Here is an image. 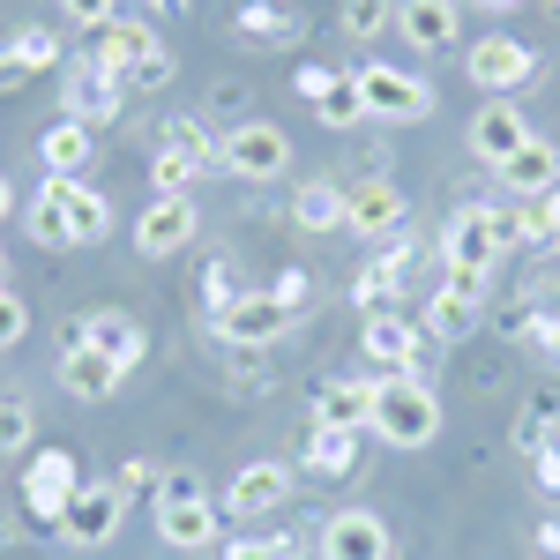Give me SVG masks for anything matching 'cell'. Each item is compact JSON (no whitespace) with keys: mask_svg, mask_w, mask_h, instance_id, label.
<instances>
[{"mask_svg":"<svg viewBox=\"0 0 560 560\" xmlns=\"http://www.w3.org/2000/svg\"><path fill=\"white\" fill-rule=\"evenodd\" d=\"M366 433L382 448H433L441 441V396L427 382H411V374L404 382H382L374 374V427Z\"/></svg>","mask_w":560,"mask_h":560,"instance_id":"1","label":"cell"},{"mask_svg":"<svg viewBox=\"0 0 560 560\" xmlns=\"http://www.w3.org/2000/svg\"><path fill=\"white\" fill-rule=\"evenodd\" d=\"M516 240H523V217H516V210L464 202V210L441 224V261H448V269H486V277H493V261L509 255Z\"/></svg>","mask_w":560,"mask_h":560,"instance_id":"2","label":"cell"},{"mask_svg":"<svg viewBox=\"0 0 560 560\" xmlns=\"http://www.w3.org/2000/svg\"><path fill=\"white\" fill-rule=\"evenodd\" d=\"M359 75V97H366V120H388V128H419L433 120V83L419 68H396V60H366L351 68Z\"/></svg>","mask_w":560,"mask_h":560,"instance_id":"3","label":"cell"},{"mask_svg":"<svg viewBox=\"0 0 560 560\" xmlns=\"http://www.w3.org/2000/svg\"><path fill=\"white\" fill-rule=\"evenodd\" d=\"M90 478H83V464L68 456V448H31L23 456V516L31 523H45V530H60V516L75 509V493H83Z\"/></svg>","mask_w":560,"mask_h":560,"instance_id":"4","label":"cell"},{"mask_svg":"<svg viewBox=\"0 0 560 560\" xmlns=\"http://www.w3.org/2000/svg\"><path fill=\"white\" fill-rule=\"evenodd\" d=\"M217 173L247 179V187H269V179L292 173V135L277 120H240V128L217 142Z\"/></svg>","mask_w":560,"mask_h":560,"instance_id":"5","label":"cell"},{"mask_svg":"<svg viewBox=\"0 0 560 560\" xmlns=\"http://www.w3.org/2000/svg\"><path fill=\"white\" fill-rule=\"evenodd\" d=\"M486 284H493L486 269H448V261H441V284H433L419 329H427L433 345H464L478 329V314H486Z\"/></svg>","mask_w":560,"mask_h":560,"instance_id":"6","label":"cell"},{"mask_svg":"<svg viewBox=\"0 0 560 560\" xmlns=\"http://www.w3.org/2000/svg\"><path fill=\"white\" fill-rule=\"evenodd\" d=\"M427 345L433 337L419 322H404V314H366V322H359V351H366V366H374L382 382H404V374L419 382V374H427Z\"/></svg>","mask_w":560,"mask_h":560,"instance_id":"7","label":"cell"},{"mask_svg":"<svg viewBox=\"0 0 560 560\" xmlns=\"http://www.w3.org/2000/svg\"><path fill=\"white\" fill-rule=\"evenodd\" d=\"M530 75H538V52L523 38H509V31H486V38H471V52H464V83H478L486 97H516Z\"/></svg>","mask_w":560,"mask_h":560,"instance_id":"8","label":"cell"},{"mask_svg":"<svg viewBox=\"0 0 560 560\" xmlns=\"http://www.w3.org/2000/svg\"><path fill=\"white\" fill-rule=\"evenodd\" d=\"M120 105H128V90L113 83L90 52L60 68V120H75V128L97 135V128H113V120H120Z\"/></svg>","mask_w":560,"mask_h":560,"instance_id":"9","label":"cell"},{"mask_svg":"<svg viewBox=\"0 0 560 560\" xmlns=\"http://www.w3.org/2000/svg\"><path fill=\"white\" fill-rule=\"evenodd\" d=\"M195 232H202L195 195H158V202H142V217H135V255L142 261H173V255L195 247Z\"/></svg>","mask_w":560,"mask_h":560,"instance_id":"10","label":"cell"},{"mask_svg":"<svg viewBox=\"0 0 560 560\" xmlns=\"http://www.w3.org/2000/svg\"><path fill=\"white\" fill-rule=\"evenodd\" d=\"M292 90H300V105L322 120V128L351 135L359 120H366V97H359V75H337V68H322V60H306L300 75H292Z\"/></svg>","mask_w":560,"mask_h":560,"instance_id":"11","label":"cell"},{"mask_svg":"<svg viewBox=\"0 0 560 560\" xmlns=\"http://www.w3.org/2000/svg\"><path fill=\"white\" fill-rule=\"evenodd\" d=\"M292 464H277V456H261V464H240L232 471V486H224V516H240V523H261V516H277L284 501H292Z\"/></svg>","mask_w":560,"mask_h":560,"instance_id":"12","label":"cell"},{"mask_svg":"<svg viewBox=\"0 0 560 560\" xmlns=\"http://www.w3.org/2000/svg\"><path fill=\"white\" fill-rule=\"evenodd\" d=\"M68 345H90V351H105L113 366H142L150 359V329L135 322L128 306H90V314H75V329H68Z\"/></svg>","mask_w":560,"mask_h":560,"instance_id":"13","label":"cell"},{"mask_svg":"<svg viewBox=\"0 0 560 560\" xmlns=\"http://www.w3.org/2000/svg\"><path fill=\"white\" fill-rule=\"evenodd\" d=\"M120 523H128V493L105 478V486H83V493H75V509L60 516V538L83 546V553H97V546L120 538Z\"/></svg>","mask_w":560,"mask_h":560,"instance_id":"14","label":"cell"},{"mask_svg":"<svg viewBox=\"0 0 560 560\" xmlns=\"http://www.w3.org/2000/svg\"><path fill=\"white\" fill-rule=\"evenodd\" d=\"M404 217H411V202H404V187L388 173H374V179H359L345 195V232H359V240H374L382 247L388 232H404Z\"/></svg>","mask_w":560,"mask_h":560,"instance_id":"15","label":"cell"},{"mask_svg":"<svg viewBox=\"0 0 560 560\" xmlns=\"http://www.w3.org/2000/svg\"><path fill=\"white\" fill-rule=\"evenodd\" d=\"M150 52H165V38H158V23H150V15H113V23L97 31V45H90V60H97L120 90H128V75L150 60Z\"/></svg>","mask_w":560,"mask_h":560,"instance_id":"16","label":"cell"},{"mask_svg":"<svg viewBox=\"0 0 560 560\" xmlns=\"http://www.w3.org/2000/svg\"><path fill=\"white\" fill-rule=\"evenodd\" d=\"M322 560H396V538L374 509H337L322 523Z\"/></svg>","mask_w":560,"mask_h":560,"instance_id":"17","label":"cell"},{"mask_svg":"<svg viewBox=\"0 0 560 560\" xmlns=\"http://www.w3.org/2000/svg\"><path fill=\"white\" fill-rule=\"evenodd\" d=\"M464 135H471V158H478V165H501V158H516V150H523V142H530L538 128L523 120L516 97H486V105L471 113V128H464Z\"/></svg>","mask_w":560,"mask_h":560,"instance_id":"18","label":"cell"},{"mask_svg":"<svg viewBox=\"0 0 560 560\" xmlns=\"http://www.w3.org/2000/svg\"><path fill=\"white\" fill-rule=\"evenodd\" d=\"M210 329H217V345L261 351V345H277V337H292V314H284V306L269 300V292H247V300L232 306V314H217Z\"/></svg>","mask_w":560,"mask_h":560,"instance_id":"19","label":"cell"},{"mask_svg":"<svg viewBox=\"0 0 560 560\" xmlns=\"http://www.w3.org/2000/svg\"><path fill=\"white\" fill-rule=\"evenodd\" d=\"M493 173H501V195H516V202H538V195H553V187H560V142L530 135L516 158H501Z\"/></svg>","mask_w":560,"mask_h":560,"instance_id":"20","label":"cell"},{"mask_svg":"<svg viewBox=\"0 0 560 560\" xmlns=\"http://www.w3.org/2000/svg\"><path fill=\"white\" fill-rule=\"evenodd\" d=\"M456 15H464L456 0H396V38L411 45V52H448L456 31H464Z\"/></svg>","mask_w":560,"mask_h":560,"instance_id":"21","label":"cell"},{"mask_svg":"<svg viewBox=\"0 0 560 560\" xmlns=\"http://www.w3.org/2000/svg\"><path fill=\"white\" fill-rule=\"evenodd\" d=\"M232 38H240V45H261V52H277V45H300V38H306V15H300V8H284V0H240Z\"/></svg>","mask_w":560,"mask_h":560,"instance_id":"22","label":"cell"},{"mask_svg":"<svg viewBox=\"0 0 560 560\" xmlns=\"http://www.w3.org/2000/svg\"><path fill=\"white\" fill-rule=\"evenodd\" d=\"M306 427L366 433V427H374V382H322V388H314V411H306Z\"/></svg>","mask_w":560,"mask_h":560,"instance_id":"23","label":"cell"},{"mask_svg":"<svg viewBox=\"0 0 560 560\" xmlns=\"http://www.w3.org/2000/svg\"><path fill=\"white\" fill-rule=\"evenodd\" d=\"M217 516H224V509H217L210 493H202V501H165V509H158V538H165L173 553H210Z\"/></svg>","mask_w":560,"mask_h":560,"instance_id":"24","label":"cell"},{"mask_svg":"<svg viewBox=\"0 0 560 560\" xmlns=\"http://www.w3.org/2000/svg\"><path fill=\"white\" fill-rule=\"evenodd\" d=\"M120 374H128V366H113L105 351H90V345L60 351V388H68L75 404H105V396H120Z\"/></svg>","mask_w":560,"mask_h":560,"instance_id":"25","label":"cell"},{"mask_svg":"<svg viewBox=\"0 0 560 560\" xmlns=\"http://www.w3.org/2000/svg\"><path fill=\"white\" fill-rule=\"evenodd\" d=\"M38 165H45V179H83L97 165V135L75 128V120H52L38 135Z\"/></svg>","mask_w":560,"mask_h":560,"instance_id":"26","label":"cell"},{"mask_svg":"<svg viewBox=\"0 0 560 560\" xmlns=\"http://www.w3.org/2000/svg\"><path fill=\"white\" fill-rule=\"evenodd\" d=\"M374 433H329V427H306L300 441V471L306 478H351L359 471V448H366Z\"/></svg>","mask_w":560,"mask_h":560,"instance_id":"27","label":"cell"},{"mask_svg":"<svg viewBox=\"0 0 560 560\" xmlns=\"http://www.w3.org/2000/svg\"><path fill=\"white\" fill-rule=\"evenodd\" d=\"M404 269H411V247H388L359 269V284H351V300L359 314H396V292H404Z\"/></svg>","mask_w":560,"mask_h":560,"instance_id":"28","label":"cell"},{"mask_svg":"<svg viewBox=\"0 0 560 560\" xmlns=\"http://www.w3.org/2000/svg\"><path fill=\"white\" fill-rule=\"evenodd\" d=\"M23 232L38 247H68V179H45L38 195H23Z\"/></svg>","mask_w":560,"mask_h":560,"instance_id":"29","label":"cell"},{"mask_svg":"<svg viewBox=\"0 0 560 560\" xmlns=\"http://www.w3.org/2000/svg\"><path fill=\"white\" fill-rule=\"evenodd\" d=\"M345 195L337 179H300V195H292V224L300 232H345Z\"/></svg>","mask_w":560,"mask_h":560,"instance_id":"30","label":"cell"},{"mask_svg":"<svg viewBox=\"0 0 560 560\" xmlns=\"http://www.w3.org/2000/svg\"><path fill=\"white\" fill-rule=\"evenodd\" d=\"M546 441H560V388H538L516 411V427H509V448H516V456H538Z\"/></svg>","mask_w":560,"mask_h":560,"instance_id":"31","label":"cell"},{"mask_svg":"<svg viewBox=\"0 0 560 560\" xmlns=\"http://www.w3.org/2000/svg\"><path fill=\"white\" fill-rule=\"evenodd\" d=\"M105 232H113V202L90 179H68V247H97Z\"/></svg>","mask_w":560,"mask_h":560,"instance_id":"32","label":"cell"},{"mask_svg":"<svg viewBox=\"0 0 560 560\" xmlns=\"http://www.w3.org/2000/svg\"><path fill=\"white\" fill-rule=\"evenodd\" d=\"M217 142H224V135H210V120H202V113H173V120L158 128V150H179V158H195L202 173H217Z\"/></svg>","mask_w":560,"mask_h":560,"instance_id":"33","label":"cell"},{"mask_svg":"<svg viewBox=\"0 0 560 560\" xmlns=\"http://www.w3.org/2000/svg\"><path fill=\"white\" fill-rule=\"evenodd\" d=\"M8 52H15V68H23V75H52V68H68V52H60V31H45V23L15 31V38H8Z\"/></svg>","mask_w":560,"mask_h":560,"instance_id":"34","label":"cell"},{"mask_svg":"<svg viewBox=\"0 0 560 560\" xmlns=\"http://www.w3.org/2000/svg\"><path fill=\"white\" fill-rule=\"evenodd\" d=\"M337 31L359 38V45H374L382 31H396V0H345V8H337Z\"/></svg>","mask_w":560,"mask_h":560,"instance_id":"35","label":"cell"},{"mask_svg":"<svg viewBox=\"0 0 560 560\" xmlns=\"http://www.w3.org/2000/svg\"><path fill=\"white\" fill-rule=\"evenodd\" d=\"M31 441H38L31 396H0V456H31Z\"/></svg>","mask_w":560,"mask_h":560,"instance_id":"36","label":"cell"},{"mask_svg":"<svg viewBox=\"0 0 560 560\" xmlns=\"http://www.w3.org/2000/svg\"><path fill=\"white\" fill-rule=\"evenodd\" d=\"M113 486H120L128 501H150V509H158V493H165V464H150V456H128V464L113 471Z\"/></svg>","mask_w":560,"mask_h":560,"instance_id":"37","label":"cell"},{"mask_svg":"<svg viewBox=\"0 0 560 560\" xmlns=\"http://www.w3.org/2000/svg\"><path fill=\"white\" fill-rule=\"evenodd\" d=\"M516 329V345H530L546 366H560V314H523V322H509Z\"/></svg>","mask_w":560,"mask_h":560,"instance_id":"38","label":"cell"},{"mask_svg":"<svg viewBox=\"0 0 560 560\" xmlns=\"http://www.w3.org/2000/svg\"><path fill=\"white\" fill-rule=\"evenodd\" d=\"M240 300H247V292H240L232 261H210V269H202V306H210V322H217V314H232Z\"/></svg>","mask_w":560,"mask_h":560,"instance_id":"39","label":"cell"},{"mask_svg":"<svg viewBox=\"0 0 560 560\" xmlns=\"http://www.w3.org/2000/svg\"><path fill=\"white\" fill-rule=\"evenodd\" d=\"M224 351H232V366H224L232 388H240V396H269V359H261V351H240V345H224Z\"/></svg>","mask_w":560,"mask_h":560,"instance_id":"40","label":"cell"},{"mask_svg":"<svg viewBox=\"0 0 560 560\" xmlns=\"http://www.w3.org/2000/svg\"><path fill=\"white\" fill-rule=\"evenodd\" d=\"M269 300H277L284 314H292V322H300V314H306V300H314V277H306L300 261H292V269H277V284H269Z\"/></svg>","mask_w":560,"mask_h":560,"instance_id":"41","label":"cell"},{"mask_svg":"<svg viewBox=\"0 0 560 560\" xmlns=\"http://www.w3.org/2000/svg\"><path fill=\"white\" fill-rule=\"evenodd\" d=\"M23 337H31V306H23V292L0 284V351H15Z\"/></svg>","mask_w":560,"mask_h":560,"instance_id":"42","label":"cell"},{"mask_svg":"<svg viewBox=\"0 0 560 560\" xmlns=\"http://www.w3.org/2000/svg\"><path fill=\"white\" fill-rule=\"evenodd\" d=\"M120 15V0H60V23H83V31H105Z\"/></svg>","mask_w":560,"mask_h":560,"instance_id":"43","label":"cell"},{"mask_svg":"<svg viewBox=\"0 0 560 560\" xmlns=\"http://www.w3.org/2000/svg\"><path fill=\"white\" fill-rule=\"evenodd\" d=\"M292 553H300L292 538H232L224 546V560H292Z\"/></svg>","mask_w":560,"mask_h":560,"instance_id":"44","label":"cell"},{"mask_svg":"<svg viewBox=\"0 0 560 560\" xmlns=\"http://www.w3.org/2000/svg\"><path fill=\"white\" fill-rule=\"evenodd\" d=\"M173 68H179L173 52H150V60H142V68L128 75V90H165V83H173Z\"/></svg>","mask_w":560,"mask_h":560,"instance_id":"45","label":"cell"},{"mask_svg":"<svg viewBox=\"0 0 560 560\" xmlns=\"http://www.w3.org/2000/svg\"><path fill=\"white\" fill-rule=\"evenodd\" d=\"M165 501H202V471H165V493H158V509H165Z\"/></svg>","mask_w":560,"mask_h":560,"instance_id":"46","label":"cell"},{"mask_svg":"<svg viewBox=\"0 0 560 560\" xmlns=\"http://www.w3.org/2000/svg\"><path fill=\"white\" fill-rule=\"evenodd\" d=\"M530 478H538V493H560V441H546V448L530 456Z\"/></svg>","mask_w":560,"mask_h":560,"instance_id":"47","label":"cell"},{"mask_svg":"<svg viewBox=\"0 0 560 560\" xmlns=\"http://www.w3.org/2000/svg\"><path fill=\"white\" fill-rule=\"evenodd\" d=\"M530 546H538V560H560V523L546 516V523H538V530H530Z\"/></svg>","mask_w":560,"mask_h":560,"instance_id":"48","label":"cell"},{"mask_svg":"<svg viewBox=\"0 0 560 560\" xmlns=\"http://www.w3.org/2000/svg\"><path fill=\"white\" fill-rule=\"evenodd\" d=\"M15 210H23V195H15V179L0 173V224H8V217H15Z\"/></svg>","mask_w":560,"mask_h":560,"instance_id":"49","label":"cell"},{"mask_svg":"<svg viewBox=\"0 0 560 560\" xmlns=\"http://www.w3.org/2000/svg\"><path fill=\"white\" fill-rule=\"evenodd\" d=\"M15 83H23V68H15V52L0 45V90H15Z\"/></svg>","mask_w":560,"mask_h":560,"instance_id":"50","label":"cell"},{"mask_svg":"<svg viewBox=\"0 0 560 560\" xmlns=\"http://www.w3.org/2000/svg\"><path fill=\"white\" fill-rule=\"evenodd\" d=\"M478 8H486V15H516L523 0H478Z\"/></svg>","mask_w":560,"mask_h":560,"instance_id":"51","label":"cell"},{"mask_svg":"<svg viewBox=\"0 0 560 560\" xmlns=\"http://www.w3.org/2000/svg\"><path fill=\"white\" fill-rule=\"evenodd\" d=\"M142 8H158V15H173V8H187V0H142Z\"/></svg>","mask_w":560,"mask_h":560,"instance_id":"52","label":"cell"}]
</instances>
